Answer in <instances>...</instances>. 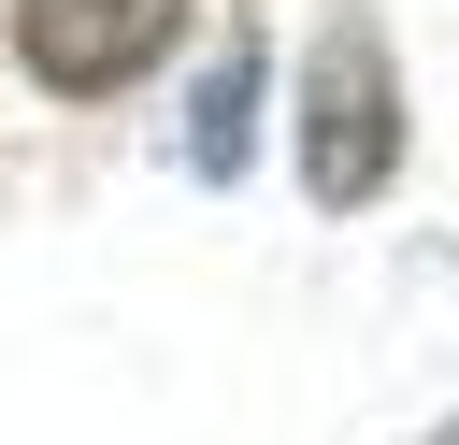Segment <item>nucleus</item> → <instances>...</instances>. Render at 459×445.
<instances>
[{
    "label": "nucleus",
    "instance_id": "2",
    "mask_svg": "<svg viewBox=\"0 0 459 445\" xmlns=\"http://www.w3.org/2000/svg\"><path fill=\"white\" fill-rule=\"evenodd\" d=\"M186 29L201 0H0V43L43 100H129L143 72H172Z\"/></svg>",
    "mask_w": 459,
    "mask_h": 445
},
{
    "label": "nucleus",
    "instance_id": "4",
    "mask_svg": "<svg viewBox=\"0 0 459 445\" xmlns=\"http://www.w3.org/2000/svg\"><path fill=\"white\" fill-rule=\"evenodd\" d=\"M416 445H459V416H430V431H416Z\"/></svg>",
    "mask_w": 459,
    "mask_h": 445
},
{
    "label": "nucleus",
    "instance_id": "1",
    "mask_svg": "<svg viewBox=\"0 0 459 445\" xmlns=\"http://www.w3.org/2000/svg\"><path fill=\"white\" fill-rule=\"evenodd\" d=\"M287 144H301V201H316V215H373V201L402 187L416 129H402V43H387V14H359V0H344V14L301 43Z\"/></svg>",
    "mask_w": 459,
    "mask_h": 445
},
{
    "label": "nucleus",
    "instance_id": "3",
    "mask_svg": "<svg viewBox=\"0 0 459 445\" xmlns=\"http://www.w3.org/2000/svg\"><path fill=\"white\" fill-rule=\"evenodd\" d=\"M258 115H273V57L230 29V43L201 57V86H186V129H172V158H186L201 187H244V172H258Z\"/></svg>",
    "mask_w": 459,
    "mask_h": 445
}]
</instances>
